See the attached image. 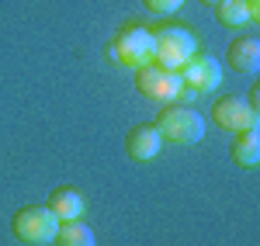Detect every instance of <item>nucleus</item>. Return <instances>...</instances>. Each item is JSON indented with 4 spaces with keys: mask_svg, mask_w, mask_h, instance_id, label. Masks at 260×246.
I'll return each mask as SVG.
<instances>
[{
    "mask_svg": "<svg viewBox=\"0 0 260 246\" xmlns=\"http://www.w3.org/2000/svg\"><path fill=\"white\" fill-rule=\"evenodd\" d=\"M156 132H160L163 143H174V146H194L205 139V118H201L194 108L187 104H163V111L156 115Z\"/></svg>",
    "mask_w": 260,
    "mask_h": 246,
    "instance_id": "nucleus-1",
    "label": "nucleus"
},
{
    "mask_svg": "<svg viewBox=\"0 0 260 246\" xmlns=\"http://www.w3.org/2000/svg\"><path fill=\"white\" fill-rule=\"evenodd\" d=\"M198 52V39L180 28V24H163L153 31V62L163 69H180L184 62Z\"/></svg>",
    "mask_w": 260,
    "mask_h": 246,
    "instance_id": "nucleus-2",
    "label": "nucleus"
},
{
    "mask_svg": "<svg viewBox=\"0 0 260 246\" xmlns=\"http://www.w3.org/2000/svg\"><path fill=\"white\" fill-rule=\"evenodd\" d=\"M11 229H14V236H18L21 243L45 246V243H52V239H56L59 219L52 215V208H49V205H24V208L14 212Z\"/></svg>",
    "mask_w": 260,
    "mask_h": 246,
    "instance_id": "nucleus-3",
    "label": "nucleus"
},
{
    "mask_svg": "<svg viewBox=\"0 0 260 246\" xmlns=\"http://www.w3.org/2000/svg\"><path fill=\"white\" fill-rule=\"evenodd\" d=\"M136 90H139L142 97L160 101V104H170V101H177V97L187 94L177 69H163V66H156V62L136 69Z\"/></svg>",
    "mask_w": 260,
    "mask_h": 246,
    "instance_id": "nucleus-4",
    "label": "nucleus"
},
{
    "mask_svg": "<svg viewBox=\"0 0 260 246\" xmlns=\"http://www.w3.org/2000/svg\"><path fill=\"white\" fill-rule=\"evenodd\" d=\"M111 56L121 62V66H149L153 62V31L142 28V24H128L115 35V45H111Z\"/></svg>",
    "mask_w": 260,
    "mask_h": 246,
    "instance_id": "nucleus-5",
    "label": "nucleus"
},
{
    "mask_svg": "<svg viewBox=\"0 0 260 246\" xmlns=\"http://www.w3.org/2000/svg\"><path fill=\"white\" fill-rule=\"evenodd\" d=\"M177 73H180V80H184V90H194V94H212V90L222 87V62L215 56H208V52L205 56L194 52Z\"/></svg>",
    "mask_w": 260,
    "mask_h": 246,
    "instance_id": "nucleus-6",
    "label": "nucleus"
},
{
    "mask_svg": "<svg viewBox=\"0 0 260 246\" xmlns=\"http://www.w3.org/2000/svg\"><path fill=\"white\" fill-rule=\"evenodd\" d=\"M260 111L250 108L243 97H219L212 104V125H219L225 132H243V128H257Z\"/></svg>",
    "mask_w": 260,
    "mask_h": 246,
    "instance_id": "nucleus-7",
    "label": "nucleus"
},
{
    "mask_svg": "<svg viewBox=\"0 0 260 246\" xmlns=\"http://www.w3.org/2000/svg\"><path fill=\"white\" fill-rule=\"evenodd\" d=\"M163 149V139L160 132H156V125L153 122H142L136 128H128V135H125V153L132 156V160H139V163H149V160H156Z\"/></svg>",
    "mask_w": 260,
    "mask_h": 246,
    "instance_id": "nucleus-8",
    "label": "nucleus"
},
{
    "mask_svg": "<svg viewBox=\"0 0 260 246\" xmlns=\"http://www.w3.org/2000/svg\"><path fill=\"white\" fill-rule=\"evenodd\" d=\"M229 66L236 69V73H257L260 66V39L253 35H243V39L229 42Z\"/></svg>",
    "mask_w": 260,
    "mask_h": 246,
    "instance_id": "nucleus-9",
    "label": "nucleus"
},
{
    "mask_svg": "<svg viewBox=\"0 0 260 246\" xmlns=\"http://www.w3.org/2000/svg\"><path fill=\"white\" fill-rule=\"evenodd\" d=\"M49 208H52V215L59 222H70V219H80L87 212V201H83V194L77 187H56L49 194Z\"/></svg>",
    "mask_w": 260,
    "mask_h": 246,
    "instance_id": "nucleus-10",
    "label": "nucleus"
},
{
    "mask_svg": "<svg viewBox=\"0 0 260 246\" xmlns=\"http://www.w3.org/2000/svg\"><path fill=\"white\" fill-rule=\"evenodd\" d=\"M229 153H233V163L257 166L260 163V135H257V128H243V132H236Z\"/></svg>",
    "mask_w": 260,
    "mask_h": 246,
    "instance_id": "nucleus-11",
    "label": "nucleus"
},
{
    "mask_svg": "<svg viewBox=\"0 0 260 246\" xmlns=\"http://www.w3.org/2000/svg\"><path fill=\"white\" fill-rule=\"evenodd\" d=\"M52 246H98V236H94L90 226H83L80 219H70V222H59Z\"/></svg>",
    "mask_w": 260,
    "mask_h": 246,
    "instance_id": "nucleus-12",
    "label": "nucleus"
},
{
    "mask_svg": "<svg viewBox=\"0 0 260 246\" xmlns=\"http://www.w3.org/2000/svg\"><path fill=\"white\" fill-rule=\"evenodd\" d=\"M215 18L225 28H240V24L250 21V7H246V0H219L215 4Z\"/></svg>",
    "mask_w": 260,
    "mask_h": 246,
    "instance_id": "nucleus-13",
    "label": "nucleus"
},
{
    "mask_svg": "<svg viewBox=\"0 0 260 246\" xmlns=\"http://www.w3.org/2000/svg\"><path fill=\"white\" fill-rule=\"evenodd\" d=\"M153 14H174V11H180L184 7V0H142Z\"/></svg>",
    "mask_w": 260,
    "mask_h": 246,
    "instance_id": "nucleus-14",
    "label": "nucleus"
},
{
    "mask_svg": "<svg viewBox=\"0 0 260 246\" xmlns=\"http://www.w3.org/2000/svg\"><path fill=\"white\" fill-rule=\"evenodd\" d=\"M201 4H219V0H201Z\"/></svg>",
    "mask_w": 260,
    "mask_h": 246,
    "instance_id": "nucleus-15",
    "label": "nucleus"
}]
</instances>
